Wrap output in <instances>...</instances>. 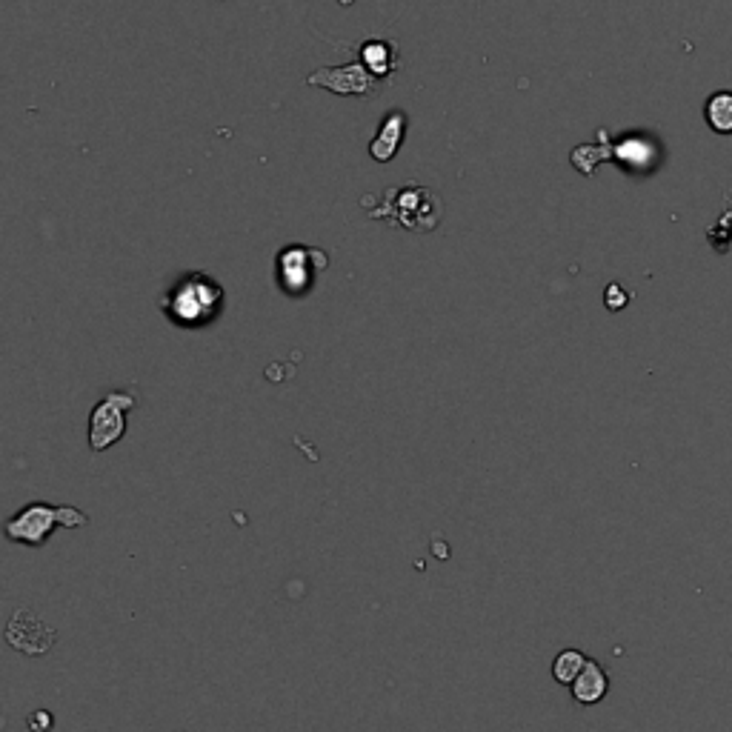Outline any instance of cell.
<instances>
[{
	"instance_id": "cell-11",
	"label": "cell",
	"mask_w": 732,
	"mask_h": 732,
	"mask_svg": "<svg viewBox=\"0 0 732 732\" xmlns=\"http://www.w3.org/2000/svg\"><path fill=\"white\" fill-rule=\"evenodd\" d=\"M704 121L715 135H732V92H715L707 98Z\"/></svg>"
},
{
	"instance_id": "cell-2",
	"label": "cell",
	"mask_w": 732,
	"mask_h": 732,
	"mask_svg": "<svg viewBox=\"0 0 732 732\" xmlns=\"http://www.w3.org/2000/svg\"><path fill=\"white\" fill-rule=\"evenodd\" d=\"M361 206L369 218L375 221H389V224L409 229V232H432L441 226L444 218V201L435 189L421 186V183H407V186H392L381 195H366Z\"/></svg>"
},
{
	"instance_id": "cell-12",
	"label": "cell",
	"mask_w": 732,
	"mask_h": 732,
	"mask_svg": "<svg viewBox=\"0 0 732 732\" xmlns=\"http://www.w3.org/2000/svg\"><path fill=\"white\" fill-rule=\"evenodd\" d=\"M587 661H590V658L578 650L558 652V655H555V661H552V678H555L558 684H567V687H572V681H575V678L584 672Z\"/></svg>"
},
{
	"instance_id": "cell-5",
	"label": "cell",
	"mask_w": 732,
	"mask_h": 732,
	"mask_svg": "<svg viewBox=\"0 0 732 732\" xmlns=\"http://www.w3.org/2000/svg\"><path fill=\"white\" fill-rule=\"evenodd\" d=\"M138 407V395L129 389L106 392L95 409L89 412V447L92 452H106L126 435V415Z\"/></svg>"
},
{
	"instance_id": "cell-9",
	"label": "cell",
	"mask_w": 732,
	"mask_h": 732,
	"mask_svg": "<svg viewBox=\"0 0 732 732\" xmlns=\"http://www.w3.org/2000/svg\"><path fill=\"white\" fill-rule=\"evenodd\" d=\"M358 55H361V63H364L366 69L378 78V81L384 83L389 81L395 72H398V66H401V52H398V43L395 41H384V38H375V41H364L361 43V49H358Z\"/></svg>"
},
{
	"instance_id": "cell-4",
	"label": "cell",
	"mask_w": 732,
	"mask_h": 732,
	"mask_svg": "<svg viewBox=\"0 0 732 732\" xmlns=\"http://www.w3.org/2000/svg\"><path fill=\"white\" fill-rule=\"evenodd\" d=\"M326 266H329V255L324 249L306 244H289L275 258V281L281 286V292L289 295V298H304L315 289L318 275L326 272Z\"/></svg>"
},
{
	"instance_id": "cell-13",
	"label": "cell",
	"mask_w": 732,
	"mask_h": 732,
	"mask_svg": "<svg viewBox=\"0 0 732 732\" xmlns=\"http://www.w3.org/2000/svg\"><path fill=\"white\" fill-rule=\"evenodd\" d=\"M26 724H29V730L32 732H49L52 730V724H55V718H52V715H49L46 710H38L29 715V721H26Z\"/></svg>"
},
{
	"instance_id": "cell-3",
	"label": "cell",
	"mask_w": 732,
	"mask_h": 732,
	"mask_svg": "<svg viewBox=\"0 0 732 732\" xmlns=\"http://www.w3.org/2000/svg\"><path fill=\"white\" fill-rule=\"evenodd\" d=\"M86 521H89L86 512L78 507H52V504L35 501L21 509L12 521H6V538L18 541V544H29V547H41L58 527L81 529L86 527Z\"/></svg>"
},
{
	"instance_id": "cell-7",
	"label": "cell",
	"mask_w": 732,
	"mask_h": 732,
	"mask_svg": "<svg viewBox=\"0 0 732 732\" xmlns=\"http://www.w3.org/2000/svg\"><path fill=\"white\" fill-rule=\"evenodd\" d=\"M6 641L15 650L26 652V655H43V652L52 650V644H55V630L46 627L41 618L32 615L29 610H18L15 618L9 621V627H6Z\"/></svg>"
},
{
	"instance_id": "cell-1",
	"label": "cell",
	"mask_w": 732,
	"mask_h": 732,
	"mask_svg": "<svg viewBox=\"0 0 732 732\" xmlns=\"http://www.w3.org/2000/svg\"><path fill=\"white\" fill-rule=\"evenodd\" d=\"M226 306V289L221 281H215L206 272H183L175 284L161 295V312L169 318V324L181 329H206L212 326Z\"/></svg>"
},
{
	"instance_id": "cell-14",
	"label": "cell",
	"mask_w": 732,
	"mask_h": 732,
	"mask_svg": "<svg viewBox=\"0 0 732 732\" xmlns=\"http://www.w3.org/2000/svg\"><path fill=\"white\" fill-rule=\"evenodd\" d=\"M624 304H627V295L621 292V286L610 284V289H607V306H610L612 312H618Z\"/></svg>"
},
{
	"instance_id": "cell-10",
	"label": "cell",
	"mask_w": 732,
	"mask_h": 732,
	"mask_svg": "<svg viewBox=\"0 0 732 732\" xmlns=\"http://www.w3.org/2000/svg\"><path fill=\"white\" fill-rule=\"evenodd\" d=\"M572 698L578 701V704H584V707H592V704H598L607 690H610V678H607V672L601 670V664L598 661H587V667L584 672L572 681Z\"/></svg>"
},
{
	"instance_id": "cell-6",
	"label": "cell",
	"mask_w": 732,
	"mask_h": 732,
	"mask_svg": "<svg viewBox=\"0 0 732 732\" xmlns=\"http://www.w3.org/2000/svg\"><path fill=\"white\" fill-rule=\"evenodd\" d=\"M306 86H321V89H329L332 95H344V98H369V95H375L381 81L364 63L352 61L344 66H321V69L309 72Z\"/></svg>"
},
{
	"instance_id": "cell-8",
	"label": "cell",
	"mask_w": 732,
	"mask_h": 732,
	"mask_svg": "<svg viewBox=\"0 0 732 732\" xmlns=\"http://www.w3.org/2000/svg\"><path fill=\"white\" fill-rule=\"evenodd\" d=\"M407 112H401V109H395V112H389L387 118L381 121L378 126V132L372 135V141H369V155H372V161L378 163H389L395 161V155H398V149H401V143H404V135H407Z\"/></svg>"
}]
</instances>
